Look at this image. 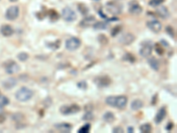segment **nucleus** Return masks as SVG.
<instances>
[{
	"label": "nucleus",
	"instance_id": "11",
	"mask_svg": "<svg viewBox=\"0 0 177 133\" xmlns=\"http://www.w3.org/2000/svg\"><path fill=\"white\" fill-rule=\"evenodd\" d=\"M129 12L131 14L134 15H138L142 13V7L141 4L137 1V0H132L129 3Z\"/></svg>",
	"mask_w": 177,
	"mask_h": 133
},
{
	"label": "nucleus",
	"instance_id": "42",
	"mask_svg": "<svg viewBox=\"0 0 177 133\" xmlns=\"http://www.w3.org/2000/svg\"><path fill=\"white\" fill-rule=\"evenodd\" d=\"M173 128H174V123H169L167 124V126L166 127V130H167V131H171Z\"/></svg>",
	"mask_w": 177,
	"mask_h": 133
},
{
	"label": "nucleus",
	"instance_id": "20",
	"mask_svg": "<svg viewBox=\"0 0 177 133\" xmlns=\"http://www.w3.org/2000/svg\"><path fill=\"white\" fill-rule=\"evenodd\" d=\"M142 106H143V102L139 99L134 100L131 102V105H130V107L133 111H138Z\"/></svg>",
	"mask_w": 177,
	"mask_h": 133
},
{
	"label": "nucleus",
	"instance_id": "10",
	"mask_svg": "<svg viewBox=\"0 0 177 133\" xmlns=\"http://www.w3.org/2000/svg\"><path fill=\"white\" fill-rule=\"evenodd\" d=\"M135 40H136V35L130 32H128V33L123 34L121 36H120L119 43L121 44L122 45H129L133 44Z\"/></svg>",
	"mask_w": 177,
	"mask_h": 133
},
{
	"label": "nucleus",
	"instance_id": "21",
	"mask_svg": "<svg viewBox=\"0 0 177 133\" xmlns=\"http://www.w3.org/2000/svg\"><path fill=\"white\" fill-rule=\"evenodd\" d=\"M103 120L107 123H112L115 121V115H113V113L108 111L103 115Z\"/></svg>",
	"mask_w": 177,
	"mask_h": 133
},
{
	"label": "nucleus",
	"instance_id": "30",
	"mask_svg": "<svg viewBox=\"0 0 177 133\" xmlns=\"http://www.w3.org/2000/svg\"><path fill=\"white\" fill-rule=\"evenodd\" d=\"M78 10L82 15H87L89 13V8L84 4H78Z\"/></svg>",
	"mask_w": 177,
	"mask_h": 133
},
{
	"label": "nucleus",
	"instance_id": "4",
	"mask_svg": "<svg viewBox=\"0 0 177 133\" xmlns=\"http://www.w3.org/2000/svg\"><path fill=\"white\" fill-rule=\"evenodd\" d=\"M106 10L112 15H118L121 13V5L115 1H110L106 4Z\"/></svg>",
	"mask_w": 177,
	"mask_h": 133
},
{
	"label": "nucleus",
	"instance_id": "39",
	"mask_svg": "<svg viewBox=\"0 0 177 133\" xmlns=\"http://www.w3.org/2000/svg\"><path fill=\"white\" fill-rule=\"evenodd\" d=\"M77 86L78 88L82 89V90H86L87 89V83L85 81H82V82H79L77 83Z\"/></svg>",
	"mask_w": 177,
	"mask_h": 133
},
{
	"label": "nucleus",
	"instance_id": "37",
	"mask_svg": "<svg viewBox=\"0 0 177 133\" xmlns=\"http://www.w3.org/2000/svg\"><path fill=\"white\" fill-rule=\"evenodd\" d=\"M93 117H94V115H93V114H92L91 111H86V113L82 116V120H84V121H90V120L93 119Z\"/></svg>",
	"mask_w": 177,
	"mask_h": 133
},
{
	"label": "nucleus",
	"instance_id": "41",
	"mask_svg": "<svg viewBox=\"0 0 177 133\" xmlns=\"http://www.w3.org/2000/svg\"><path fill=\"white\" fill-rule=\"evenodd\" d=\"M6 118H5V115H3V114H0V124L1 123H4L5 122Z\"/></svg>",
	"mask_w": 177,
	"mask_h": 133
},
{
	"label": "nucleus",
	"instance_id": "45",
	"mask_svg": "<svg viewBox=\"0 0 177 133\" xmlns=\"http://www.w3.org/2000/svg\"><path fill=\"white\" fill-rule=\"evenodd\" d=\"M1 108H2V107H0V110H1Z\"/></svg>",
	"mask_w": 177,
	"mask_h": 133
},
{
	"label": "nucleus",
	"instance_id": "36",
	"mask_svg": "<svg viewBox=\"0 0 177 133\" xmlns=\"http://www.w3.org/2000/svg\"><path fill=\"white\" fill-rule=\"evenodd\" d=\"M121 30H122V27H121V25L115 26V27H114V28L112 30V31H111V35H112V36H116L121 31Z\"/></svg>",
	"mask_w": 177,
	"mask_h": 133
},
{
	"label": "nucleus",
	"instance_id": "38",
	"mask_svg": "<svg viewBox=\"0 0 177 133\" xmlns=\"http://www.w3.org/2000/svg\"><path fill=\"white\" fill-rule=\"evenodd\" d=\"M166 32L171 37H176L175 30L173 29V27H172V26H170V25L167 26V28H166Z\"/></svg>",
	"mask_w": 177,
	"mask_h": 133
},
{
	"label": "nucleus",
	"instance_id": "24",
	"mask_svg": "<svg viewBox=\"0 0 177 133\" xmlns=\"http://www.w3.org/2000/svg\"><path fill=\"white\" fill-rule=\"evenodd\" d=\"M24 119H25V115L23 114H21V113H16V114H14L12 115V120L14 122H16L17 124L18 123H21Z\"/></svg>",
	"mask_w": 177,
	"mask_h": 133
},
{
	"label": "nucleus",
	"instance_id": "35",
	"mask_svg": "<svg viewBox=\"0 0 177 133\" xmlns=\"http://www.w3.org/2000/svg\"><path fill=\"white\" fill-rule=\"evenodd\" d=\"M49 17L51 21H57L59 18V15L55 10H51L49 12Z\"/></svg>",
	"mask_w": 177,
	"mask_h": 133
},
{
	"label": "nucleus",
	"instance_id": "6",
	"mask_svg": "<svg viewBox=\"0 0 177 133\" xmlns=\"http://www.w3.org/2000/svg\"><path fill=\"white\" fill-rule=\"evenodd\" d=\"M61 16L66 21H68V22H72V21H73L77 19L76 13L71 7H68V6L62 9Z\"/></svg>",
	"mask_w": 177,
	"mask_h": 133
},
{
	"label": "nucleus",
	"instance_id": "44",
	"mask_svg": "<svg viewBox=\"0 0 177 133\" xmlns=\"http://www.w3.org/2000/svg\"><path fill=\"white\" fill-rule=\"evenodd\" d=\"M10 2H12V3H15V2H17L18 0H9Z\"/></svg>",
	"mask_w": 177,
	"mask_h": 133
},
{
	"label": "nucleus",
	"instance_id": "40",
	"mask_svg": "<svg viewBox=\"0 0 177 133\" xmlns=\"http://www.w3.org/2000/svg\"><path fill=\"white\" fill-rule=\"evenodd\" d=\"M112 132L113 133H123L124 132V130L121 128V127H115L112 129Z\"/></svg>",
	"mask_w": 177,
	"mask_h": 133
},
{
	"label": "nucleus",
	"instance_id": "14",
	"mask_svg": "<svg viewBox=\"0 0 177 133\" xmlns=\"http://www.w3.org/2000/svg\"><path fill=\"white\" fill-rule=\"evenodd\" d=\"M96 17L95 16H92V15H90V16H86L84 17L81 22H80V26L82 27V28H87V27H90V26H93L96 22Z\"/></svg>",
	"mask_w": 177,
	"mask_h": 133
},
{
	"label": "nucleus",
	"instance_id": "26",
	"mask_svg": "<svg viewBox=\"0 0 177 133\" xmlns=\"http://www.w3.org/2000/svg\"><path fill=\"white\" fill-rule=\"evenodd\" d=\"M46 44H47L48 48H50L51 50H58L61 44V42L59 39H57L54 43H47Z\"/></svg>",
	"mask_w": 177,
	"mask_h": 133
},
{
	"label": "nucleus",
	"instance_id": "25",
	"mask_svg": "<svg viewBox=\"0 0 177 133\" xmlns=\"http://www.w3.org/2000/svg\"><path fill=\"white\" fill-rule=\"evenodd\" d=\"M139 131L142 133H150L152 131V127L150 123H143L139 127Z\"/></svg>",
	"mask_w": 177,
	"mask_h": 133
},
{
	"label": "nucleus",
	"instance_id": "29",
	"mask_svg": "<svg viewBox=\"0 0 177 133\" xmlns=\"http://www.w3.org/2000/svg\"><path fill=\"white\" fill-rule=\"evenodd\" d=\"M17 58H18V60H19L20 61L25 62V61H27L29 60V53H27V52H20V53L17 55Z\"/></svg>",
	"mask_w": 177,
	"mask_h": 133
},
{
	"label": "nucleus",
	"instance_id": "2",
	"mask_svg": "<svg viewBox=\"0 0 177 133\" xmlns=\"http://www.w3.org/2000/svg\"><path fill=\"white\" fill-rule=\"evenodd\" d=\"M34 96V92L32 90H30L28 87H21L20 90H18L15 93V98L16 100L20 102H27L30 100Z\"/></svg>",
	"mask_w": 177,
	"mask_h": 133
},
{
	"label": "nucleus",
	"instance_id": "31",
	"mask_svg": "<svg viewBox=\"0 0 177 133\" xmlns=\"http://www.w3.org/2000/svg\"><path fill=\"white\" fill-rule=\"evenodd\" d=\"M98 43L101 45H106V44H108V42H109L108 37L106 36V35H103V34H101V35H99L98 36Z\"/></svg>",
	"mask_w": 177,
	"mask_h": 133
},
{
	"label": "nucleus",
	"instance_id": "5",
	"mask_svg": "<svg viewBox=\"0 0 177 133\" xmlns=\"http://www.w3.org/2000/svg\"><path fill=\"white\" fill-rule=\"evenodd\" d=\"M59 111L62 115H73L77 114L81 111V106L77 104H72L70 106H62L59 108Z\"/></svg>",
	"mask_w": 177,
	"mask_h": 133
},
{
	"label": "nucleus",
	"instance_id": "8",
	"mask_svg": "<svg viewBox=\"0 0 177 133\" xmlns=\"http://www.w3.org/2000/svg\"><path fill=\"white\" fill-rule=\"evenodd\" d=\"M20 14V8L18 5H12L10 6L5 12V19L8 21H14L19 17Z\"/></svg>",
	"mask_w": 177,
	"mask_h": 133
},
{
	"label": "nucleus",
	"instance_id": "19",
	"mask_svg": "<svg viewBox=\"0 0 177 133\" xmlns=\"http://www.w3.org/2000/svg\"><path fill=\"white\" fill-rule=\"evenodd\" d=\"M16 84H17V79L14 77H9L3 82L2 86L5 90H10V89H12L14 86H16Z\"/></svg>",
	"mask_w": 177,
	"mask_h": 133
},
{
	"label": "nucleus",
	"instance_id": "1",
	"mask_svg": "<svg viewBox=\"0 0 177 133\" xmlns=\"http://www.w3.org/2000/svg\"><path fill=\"white\" fill-rule=\"evenodd\" d=\"M128 98L124 95L120 96H109L106 99V103L112 107L124 109L128 104Z\"/></svg>",
	"mask_w": 177,
	"mask_h": 133
},
{
	"label": "nucleus",
	"instance_id": "15",
	"mask_svg": "<svg viewBox=\"0 0 177 133\" xmlns=\"http://www.w3.org/2000/svg\"><path fill=\"white\" fill-rule=\"evenodd\" d=\"M166 115H167V108H166V106L160 107L159 110L158 111V113L155 115V118H154L155 123L159 124L160 123H162L163 120L166 118Z\"/></svg>",
	"mask_w": 177,
	"mask_h": 133
},
{
	"label": "nucleus",
	"instance_id": "9",
	"mask_svg": "<svg viewBox=\"0 0 177 133\" xmlns=\"http://www.w3.org/2000/svg\"><path fill=\"white\" fill-rule=\"evenodd\" d=\"M94 83L99 88H105V87H108L112 83V79L106 75H100V76H98L94 79Z\"/></svg>",
	"mask_w": 177,
	"mask_h": 133
},
{
	"label": "nucleus",
	"instance_id": "32",
	"mask_svg": "<svg viewBox=\"0 0 177 133\" xmlns=\"http://www.w3.org/2000/svg\"><path fill=\"white\" fill-rule=\"evenodd\" d=\"M91 126L90 123H85L83 126H82L79 130H78V133H89L90 132Z\"/></svg>",
	"mask_w": 177,
	"mask_h": 133
},
{
	"label": "nucleus",
	"instance_id": "13",
	"mask_svg": "<svg viewBox=\"0 0 177 133\" xmlns=\"http://www.w3.org/2000/svg\"><path fill=\"white\" fill-rule=\"evenodd\" d=\"M147 27L150 30L154 33H159L162 30V24L157 20H151L147 21Z\"/></svg>",
	"mask_w": 177,
	"mask_h": 133
},
{
	"label": "nucleus",
	"instance_id": "28",
	"mask_svg": "<svg viewBox=\"0 0 177 133\" xmlns=\"http://www.w3.org/2000/svg\"><path fill=\"white\" fill-rule=\"evenodd\" d=\"M154 50H155V52H156L159 55H160V56H162V55L165 53V49H164V47H163L160 44H159V43H156V44H154Z\"/></svg>",
	"mask_w": 177,
	"mask_h": 133
},
{
	"label": "nucleus",
	"instance_id": "16",
	"mask_svg": "<svg viewBox=\"0 0 177 133\" xmlns=\"http://www.w3.org/2000/svg\"><path fill=\"white\" fill-rule=\"evenodd\" d=\"M55 129H57L59 132L62 133H68L72 131V124L68 123H56L54 125Z\"/></svg>",
	"mask_w": 177,
	"mask_h": 133
},
{
	"label": "nucleus",
	"instance_id": "34",
	"mask_svg": "<svg viewBox=\"0 0 177 133\" xmlns=\"http://www.w3.org/2000/svg\"><path fill=\"white\" fill-rule=\"evenodd\" d=\"M165 0H150L149 1V5L151 7H157L159 5H161Z\"/></svg>",
	"mask_w": 177,
	"mask_h": 133
},
{
	"label": "nucleus",
	"instance_id": "17",
	"mask_svg": "<svg viewBox=\"0 0 177 133\" xmlns=\"http://www.w3.org/2000/svg\"><path fill=\"white\" fill-rule=\"evenodd\" d=\"M158 8L156 9V13L162 19H167L170 16V13L168 11V9L164 6V5H159L157 6Z\"/></svg>",
	"mask_w": 177,
	"mask_h": 133
},
{
	"label": "nucleus",
	"instance_id": "7",
	"mask_svg": "<svg viewBox=\"0 0 177 133\" xmlns=\"http://www.w3.org/2000/svg\"><path fill=\"white\" fill-rule=\"evenodd\" d=\"M81 44H82L81 40L78 37H75V36H73V37L68 38L66 41V44H65L66 49L68 50V51H71V52L76 51L77 49H79L80 46H81Z\"/></svg>",
	"mask_w": 177,
	"mask_h": 133
},
{
	"label": "nucleus",
	"instance_id": "43",
	"mask_svg": "<svg viewBox=\"0 0 177 133\" xmlns=\"http://www.w3.org/2000/svg\"><path fill=\"white\" fill-rule=\"evenodd\" d=\"M128 132L129 133L134 132V128H133V127H129V128H128Z\"/></svg>",
	"mask_w": 177,
	"mask_h": 133
},
{
	"label": "nucleus",
	"instance_id": "18",
	"mask_svg": "<svg viewBox=\"0 0 177 133\" xmlns=\"http://www.w3.org/2000/svg\"><path fill=\"white\" fill-rule=\"evenodd\" d=\"M0 33L5 37H9L11 35H12V34L14 33V30H13V29L11 25L4 24L0 27Z\"/></svg>",
	"mask_w": 177,
	"mask_h": 133
},
{
	"label": "nucleus",
	"instance_id": "23",
	"mask_svg": "<svg viewBox=\"0 0 177 133\" xmlns=\"http://www.w3.org/2000/svg\"><path fill=\"white\" fill-rule=\"evenodd\" d=\"M122 60H123L124 61H127V62H129V63H135V61H136V57H135L132 53H130V52H126V53L123 55Z\"/></svg>",
	"mask_w": 177,
	"mask_h": 133
},
{
	"label": "nucleus",
	"instance_id": "46",
	"mask_svg": "<svg viewBox=\"0 0 177 133\" xmlns=\"http://www.w3.org/2000/svg\"><path fill=\"white\" fill-rule=\"evenodd\" d=\"M0 94H1V92H0Z\"/></svg>",
	"mask_w": 177,
	"mask_h": 133
},
{
	"label": "nucleus",
	"instance_id": "27",
	"mask_svg": "<svg viewBox=\"0 0 177 133\" xmlns=\"http://www.w3.org/2000/svg\"><path fill=\"white\" fill-rule=\"evenodd\" d=\"M93 28L97 30H106L107 24L103 21H96L95 24L93 25Z\"/></svg>",
	"mask_w": 177,
	"mask_h": 133
},
{
	"label": "nucleus",
	"instance_id": "3",
	"mask_svg": "<svg viewBox=\"0 0 177 133\" xmlns=\"http://www.w3.org/2000/svg\"><path fill=\"white\" fill-rule=\"evenodd\" d=\"M4 68L5 72L9 75H13L16 74L20 71V65L14 61L13 60H8L4 63Z\"/></svg>",
	"mask_w": 177,
	"mask_h": 133
},
{
	"label": "nucleus",
	"instance_id": "12",
	"mask_svg": "<svg viewBox=\"0 0 177 133\" xmlns=\"http://www.w3.org/2000/svg\"><path fill=\"white\" fill-rule=\"evenodd\" d=\"M152 49H153L152 44L151 43L147 42L141 47V49L139 51V54L142 58H148L151 56V54L152 52Z\"/></svg>",
	"mask_w": 177,
	"mask_h": 133
},
{
	"label": "nucleus",
	"instance_id": "22",
	"mask_svg": "<svg viewBox=\"0 0 177 133\" xmlns=\"http://www.w3.org/2000/svg\"><path fill=\"white\" fill-rule=\"evenodd\" d=\"M148 63H149L150 66H151L153 70L158 71V70L159 69V61L156 58H154V57L150 58V59L148 60Z\"/></svg>",
	"mask_w": 177,
	"mask_h": 133
},
{
	"label": "nucleus",
	"instance_id": "33",
	"mask_svg": "<svg viewBox=\"0 0 177 133\" xmlns=\"http://www.w3.org/2000/svg\"><path fill=\"white\" fill-rule=\"evenodd\" d=\"M8 104H9V99L4 95L0 94V107H4Z\"/></svg>",
	"mask_w": 177,
	"mask_h": 133
}]
</instances>
